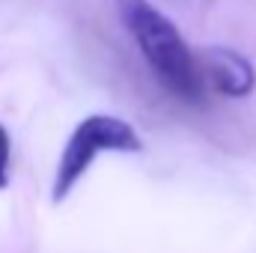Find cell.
Returning <instances> with one entry per match:
<instances>
[{"instance_id":"cell-1","label":"cell","mask_w":256,"mask_h":253,"mask_svg":"<svg viewBox=\"0 0 256 253\" xmlns=\"http://www.w3.org/2000/svg\"><path fill=\"white\" fill-rule=\"evenodd\" d=\"M120 21L134 36L143 60L155 72V78L179 98L200 102L202 98V72L200 60L191 54L188 42L176 30V24L158 12L149 0H114Z\"/></svg>"},{"instance_id":"cell-2","label":"cell","mask_w":256,"mask_h":253,"mask_svg":"<svg viewBox=\"0 0 256 253\" xmlns=\"http://www.w3.org/2000/svg\"><path fill=\"white\" fill-rule=\"evenodd\" d=\"M140 149H143V140H140V134L134 131L131 122L114 116V114H90V116H84L78 122V128L72 131L63 155H60L54 185H51V200L63 202L74 190V185L86 176L90 164L102 152H140Z\"/></svg>"},{"instance_id":"cell-3","label":"cell","mask_w":256,"mask_h":253,"mask_svg":"<svg viewBox=\"0 0 256 253\" xmlns=\"http://www.w3.org/2000/svg\"><path fill=\"white\" fill-rule=\"evenodd\" d=\"M200 72L214 86V92H220L226 98H248L256 90L254 63L232 48H220V45L202 48L200 51Z\"/></svg>"},{"instance_id":"cell-4","label":"cell","mask_w":256,"mask_h":253,"mask_svg":"<svg viewBox=\"0 0 256 253\" xmlns=\"http://www.w3.org/2000/svg\"><path fill=\"white\" fill-rule=\"evenodd\" d=\"M9 158H12V140L9 131L0 126V190L9 185Z\"/></svg>"}]
</instances>
